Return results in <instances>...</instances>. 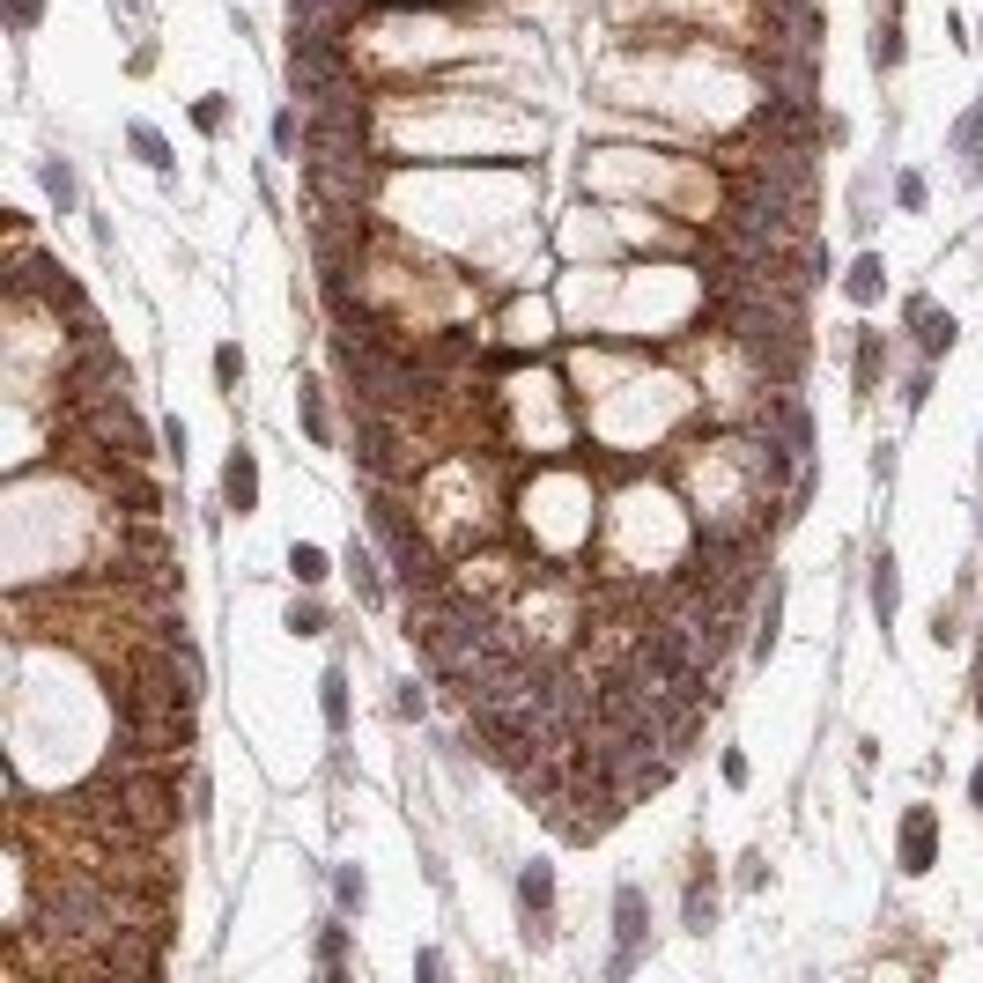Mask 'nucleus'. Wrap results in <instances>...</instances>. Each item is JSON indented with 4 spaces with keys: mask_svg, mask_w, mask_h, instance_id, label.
<instances>
[{
    "mask_svg": "<svg viewBox=\"0 0 983 983\" xmlns=\"http://www.w3.org/2000/svg\"><path fill=\"white\" fill-rule=\"evenodd\" d=\"M791 459L799 451L777 444L769 429H725L717 422L710 437H680L666 451V481L688 496L703 533H762L769 540L791 510V496H784Z\"/></svg>",
    "mask_w": 983,
    "mask_h": 983,
    "instance_id": "f257e3e1",
    "label": "nucleus"
},
{
    "mask_svg": "<svg viewBox=\"0 0 983 983\" xmlns=\"http://www.w3.org/2000/svg\"><path fill=\"white\" fill-rule=\"evenodd\" d=\"M688 496L666 488L658 474H629L614 488V510H599V570L607 584H636V592H651V584H673L680 570L695 562L688 540Z\"/></svg>",
    "mask_w": 983,
    "mask_h": 983,
    "instance_id": "f03ea898",
    "label": "nucleus"
},
{
    "mask_svg": "<svg viewBox=\"0 0 983 983\" xmlns=\"http://www.w3.org/2000/svg\"><path fill=\"white\" fill-rule=\"evenodd\" d=\"M510 510L540 562H577L584 547H599V488L570 459H533V474L510 488Z\"/></svg>",
    "mask_w": 983,
    "mask_h": 983,
    "instance_id": "7ed1b4c3",
    "label": "nucleus"
},
{
    "mask_svg": "<svg viewBox=\"0 0 983 983\" xmlns=\"http://www.w3.org/2000/svg\"><path fill=\"white\" fill-rule=\"evenodd\" d=\"M518 910H525V947H547L555 939V865H525L518 873Z\"/></svg>",
    "mask_w": 983,
    "mask_h": 983,
    "instance_id": "20e7f679",
    "label": "nucleus"
},
{
    "mask_svg": "<svg viewBox=\"0 0 983 983\" xmlns=\"http://www.w3.org/2000/svg\"><path fill=\"white\" fill-rule=\"evenodd\" d=\"M932 858H939V814L932 806H910V814H902V836H895V865L902 873H932Z\"/></svg>",
    "mask_w": 983,
    "mask_h": 983,
    "instance_id": "39448f33",
    "label": "nucleus"
},
{
    "mask_svg": "<svg viewBox=\"0 0 983 983\" xmlns=\"http://www.w3.org/2000/svg\"><path fill=\"white\" fill-rule=\"evenodd\" d=\"M614 932H621V947H614V976H629V969H636V954H644V932H651V924H644V887H636V880L614 895Z\"/></svg>",
    "mask_w": 983,
    "mask_h": 983,
    "instance_id": "423d86ee",
    "label": "nucleus"
},
{
    "mask_svg": "<svg viewBox=\"0 0 983 983\" xmlns=\"http://www.w3.org/2000/svg\"><path fill=\"white\" fill-rule=\"evenodd\" d=\"M680 924H688V932H710V924H717V873H710V858H703V850L688 858V895H680Z\"/></svg>",
    "mask_w": 983,
    "mask_h": 983,
    "instance_id": "0eeeda50",
    "label": "nucleus"
},
{
    "mask_svg": "<svg viewBox=\"0 0 983 983\" xmlns=\"http://www.w3.org/2000/svg\"><path fill=\"white\" fill-rule=\"evenodd\" d=\"M902 318L917 326V348H924V363H939V355L954 348V333H961L947 311H932V296H910V304H902Z\"/></svg>",
    "mask_w": 983,
    "mask_h": 983,
    "instance_id": "6e6552de",
    "label": "nucleus"
},
{
    "mask_svg": "<svg viewBox=\"0 0 983 983\" xmlns=\"http://www.w3.org/2000/svg\"><path fill=\"white\" fill-rule=\"evenodd\" d=\"M222 503H230L237 518H252V510H259V459L244 444L230 451V466H222Z\"/></svg>",
    "mask_w": 983,
    "mask_h": 983,
    "instance_id": "1a4fd4ad",
    "label": "nucleus"
},
{
    "mask_svg": "<svg viewBox=\"0 0 983 983\" xmlns=\"http://www.w3.org/2000/svg\"><path fill=\"white\" fill-rule=\"evenodd\" d=\"M547 326H555V318H547V304H533V296H510V311H503V340L510 348H540L547 340Z\"/></svg>",
    "mask_w": 983,
    "mask_h": 983,
    "instance_id": "9d476101",
    "label": "nucleus"
},
{
    "mask_svg": "<svg viewBox=\"0 0 983 983\" xmlns=\"http://www.w3.org/2000/svg\"><path fill=\"white\" fill-rule=\"evenodd\" d=\"M843 289H850V304H880V296H887V267H880L873 252H858V259H850V274H843Z\"/></svg>",
    "mask_w": 983,
    "mask_h": 983,
    "instance_id": "9b49d317",
    "label": "nucleus"
},
{
    "mask_svg": "<svg viewBox=\"0 0 983 983\" xmlns=\"http://www.w3.org/2000/svg\"><path fill=\"white\" fill-rule=\"evenodd\" d=\"M126 148H134V156H141L148 170H163V178L178 170V156H170V141H163L156 126H148V119H134V126H126Z\"/></svg>",
    "mask_w": 983,
    "mask_h": 983,
    "instance_id": "f8f14e48",
    "label": "nucleus"
},
{
    "mask_svg": "<svg viewBox=\"0 0 983 983\" xmlns=\"http://www.w3.org/2000/svg\"><path fill=\"white\" fill-rule=\"evenodd\" d=\"M873 67L880 74L902 67V8H895V0H887V15H880V30H873Z\"/></svg>",
    "mask_w": 983,
    "mask_h": 983,
    "instance_id": "ddd939ff",
    "label": "nucleus"
},
{
    "mask_svg": "<svg viewBox=\"0 0 983 983\" xmlns=\"http://www.w3.org/2000/svg\"><path fill=\"white\" fill-rule=\"evenodd\" d=\"M880 377H887V333H858V392L865 400L880 392Z\"/></svg>",
    "mask_w": 983,
    "mask_h": 983,
    "instance_id": "4468645a",
    "label": "nucleus"
},
{
    "mask_svg": "<svg viewBox=\"0 0 983 983\" xmlns=\"http://www.w3.org/2000/svg\"><path fill=\"white\" fill-rule=\"evenodd\" d=\"M895 607H902V577H895V555H873V614L880 621H895Z\"/></svg>",
    "mask_w": 983,
    "mask_h": 983,
    "instance_id": "2eb2a0df",
    "label": "nucleus"
},
{
    "mask_svg": "<svg viewBox=\"0 0 983 983\" xmlns=\"http://www.w3.org/2000/svg\"><path fill=\"white\" fill-rule=\"evenodd\" d=\"M289 577H296V584H304V592H311V584H326V547H311V540H296V547H289Z\"/></svg>",
    "mask_w": 983,
    "mask_h": 983,
    "instance_id": "dca6fc26",
    "label": "nucleus"
},
{
    "mask_svg": "<svg viewBox=\"0 0 983 983\" xmlns=\"http://www.w3.org/2000/svg\"><path fill=\"white\" fill-rule=\"evenodd\" d=\"M318 688H326V695H318V703H326V725L340 732V725H348V673L326 666V680H318Z\"/></svg>",
    "mask_w": 983,
    "mask_h": 983,
    "instance_id": "f3484780",
    "label": "nucleus"
},
{
    "mask_svg": "<svg viewBox=\"0 0 983 983\" xmlns=\"http://www.w3.org/2000/svg\"><path fill=\"white\" fill-rule=\"evenodd\" d=\"M318 969L326 976L348 969V924H326V932H318Z\"/></svg>",
    "mask_w": 983,
    "mask_h": 983,
    "instance_id": "a211bd4d",
    "label": "nucleus"
},
{
    "mask_svg": "<svg viewBox=\"0 0 983 983\" xmlns=\"http://www.w3.org/2000/svg\"><path fill=\"white\" fill-rule=\"evenodd\" d=\"M348 570H355V592H363V599H385V577H377L370 547H348Z\"/></svg>",
    "mask_w": 983,
    "mask_h": 983,
    "instance_id": "6ab92c4d",
    "label": "nucleus"
},
{
    "mask_svg": "<svg viewBox=\"0 0 983 983\" xmlns=\"http://www.w3.org/2000/svg\"><path fill=\"white\" fill-rule=\"evenodd\" d=\"M363 895H370L363 865H340V873H333V902H340V910H363Z\"/></svg>",
    "mask_w": 983,
    "mask_h": 983,
    "instance_id": "aec40b11",
    "label": "nucleus"
},
{
    "mask_svg": "<svg viewBox=\"0 0 983 983\" xmlns=\"http://www.w3.org/2000/svg\"><path fill=\"white\" fill-rule=\"evenodd\" d=\"M289 629L296 636H326V607H318V599H289Z\"/></svg>",
    "mask_w": 983,
    "mask_h": 983,
    "instance_id": "412c9836",
    "label": "nucleus"
},
{
    "mask_svg": "<svg viewBox=\"0 0 983 983\" xmlns=\"http://www.w3.org/2000/svg\"><path fill=\"white\" fill-rule=\"evenodd\" d=\"M304 429H311V444H333V422H326V400H318V385H304Z\"/></svg>",
    "mask_w": 983,
    "mask_h": 983,
    "instance_id": "4be33fe9",
    "label": "nucleus"
},
{
    "mask_svg": "<svg viewBox=\"0 0 983 983\" xmlns=\"http://www.w3.org/2000/svg\"><path fill=\"white\" fill-rule=\"evenodd\" d=\"M304 126H311V119H296V111H274V148H281V156H296V148H304Z\"/></svg>",
    "mask_w": 983,
    "mask_h": 983,
    "instance_id": "5701e85b",
    "label": "nucleus"
},
{
    "mask_svg": "<svg viewBox=\"0 0 983 983\" xmlns=\"http://www.w3.org/2000/svg\"><path fill=\"white\" fill-rule=\"evenodd\" d=\"M193 126H200V134H222V126H230V104H222V97H200V104H193Z\"/></svg>",
    "mask_w": 983,
    "mask_h": 983,
    "instance_id": "b1692460",
    "label": "nucleus"
},
{
    "mask_svg": "<svg viewBox=\"0 0 983 983\" xmlns=\"http://www.w3.org/2000/svg\"><path fill=\"white\" fill-rule=\"evenodd\" d=\"M895 200H902V207H910V215H917V207L932 200V185H924L917 170H902V178H895Z\"/></svg>",
    "mask_w": 983,
    "mask_h": 983,
    "instance_id": "393cba45",
    "label": "nucleus"
},
{
    "mask_svg": "<svg viewBox=\"0 0 983 983\" xmlns=\"http://www.w3.org/2000/svg\"><path fill=\"white\" fill-rule=\"evenodd\" d=\"M45 193L60 200V207H74V170L67 163H45Z\"/></svg>",
    "mask_w": 983,
    "mask_h": 983,
    "instance_id": "a878e982",
    "label": "nucleus"
},
{
    "mask_svg": "<svg viewBox=\"0 0 983 983\" xmlns=\"http://www.w3.org/2000/svg\"><path fill=\"white\" fill-rule=\"evenodd\" d=\"M8 23L15 30H37V23H45V0H8Z\"/></svg>",
    "mask_w": 983,
    "mask_h": 983,
    "instance_id": "bb28decb",
    "label": "nucleus"
},
{
    "mask_svg": "<svg viewBox=\"0 0 983 983\" xmlns=\"http://www.w3.org/2000/svg\"><path fill=\"white\" fill-rule=\"evenodd\" d=\"M215 377H222V385H237V377H244V355L230 348V340H222V348H215Z\"/></svg>",
    "mask_w": 983,
    "mask_h": 983,
    "instance_id": "cd10ccee",
    "label": "nucleus"
},
{
    "mask_svg": "<svg viewBox=\"0 0 983 983\" xmlns=\"http://www.w3.org/2000/svg\"><path fill=\"white\" fill-rule=\"evenodd\" d=\"M429 710V695H422V680H400V717H422Z\"/></svg>",
    "mask_w": 983,
    "mask_h": 983,
    "instance_id": "c85d7f7f",
    "label": "nucleus"
},
{
    "mask_svg": "<svg viewBox=\"0 0 983 983\" xmlns=\"http://www.w3.org/2000/svg\"><path fill=\"white\" fill-rule=\"evenodd\" d=\"M954 141H961V148H976V141H983V111H969V119H961V134H954Z\"/></svg>",
    "mask_w": 983,
    "mask_h": 983,
    "instance_id": "c756f323",
    "label": "nucleus"
}]
</instances>
